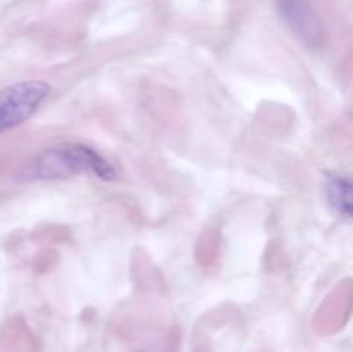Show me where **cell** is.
I'll use <instances>...</instances> for the list:
<instances>
[{"mask_svg": "<svg viewBox=\"0 0 353 352\" xmlns=\"http://www.w3.org/2000/svg\"><path fill=\"white\" fill-rule=\"evenodd\" d=\"M352 182L348 176L338 175V173H327L326 185V199L330 206L336 214L343 217H352Z\"/></svg>", "mask_w": 353, "mask_h": 352, "instance_id": "obj_4", "label": "cell"}, {"mask_svg": "<svg viewBox=\"0 0 353 352\" xmlns=\"http://www.w3.org/2000/svg\"><path fill=\"white\" fill-rule=\"evenodd\" d=\"M21 175L24 179H62L78 175H93L105 182L117 178L112 162L83 144L47 147L26 162Z\"/></svg>", "mask_w": 353, "mask_h": 352, "instance_id": "obj_1", "label": "cell"}, {"mask_svg": "<svg viewBox=\"0 0 353 352\" xmlns=\"http://www.w3.org/2000/svg\"><path fill=\"white\" fill-rule=\"evenodd\" d=\"M276 2L283 21H286L296 38L312 48H319L324 43L326 31L309 0H276Z\"/></svg>", "mask_w": 353, "mask_h": 352, "instance_id": "obj_3", "label": "cell"}, {"mask_svg": "<svg viewBox=\"0 0 353 352\" xmlns=\"http://www.w3.org/2000/svg\"><path fill=\"white\" fill-rule=\"evenodd\" d=\"M48 83L40 79L19 81L0 90V135L26 123L50 95Z\"/></svg>", "mask_w": 353, "mask_h": 352, "instance_id": "obj_2", "label": "cell"}]
</instances>
